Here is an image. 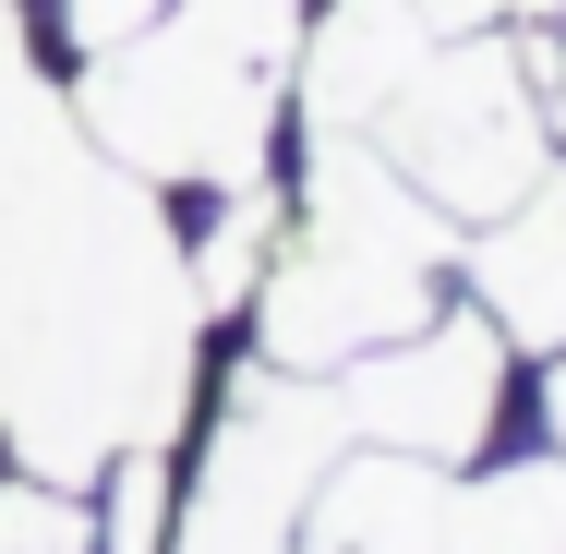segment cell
Wrapping results in <instances>:
<instances>
[{"label":"cell","mask_w":566,"mask_h":554,"mask_svg":"<svg viewBox=\"0 0 566 554\" xmlns=\"http://www.w3.org/2000/svg\"><path fill=\"white\" fill-rule=\"evenodd\" d=\"M193 253L36 73L0 0V435L36 482H109V458L181 435L193 398Z\"/></svg>","instance_id":"1"},{"label":"cell","mask_w":566,"mask_h":554,"mask_svg":"<svg viewBox=\"0 0 566 554\" xmlns=\"http://www.w3.org/2000/svg\"><path fill=\"white\" fill-rule=\"evenodd\" d=\"M458 278V218L374 145V133H302V194L277 229V265L253 278V337L277 374H349L361 349L434 326Z\"/></svg>","instance_id":"2"},{"label":"cell","mask_w":566,"mask_h":554,"mask_svg":"<svg viewBox=\"0 0 566 554\" xmlns=\"http://www.w3.org/2000/svg\"><path fill=\"white\" fill-rule=\"evenodd\" d=\"M302 12L314 0H169L120 49L73 61V121L157 194H241L277 169Z\"/></svg>","instance_id":"3"},{"label":"cell","mask_w":566,"mask_h":554,"mask_svg":"<svg viewBox=\"0 0 566 554\" xmlns=\"http://www.w3.org/2000/svg\"><path fill=\"white\" fill-rule=\"evenodd\" d=\"M374 145L447 206L458 229L506 218L555 169V109H543V24H482L434 36L422 73L374 109Z\"/></svg>","instance_id":"4"},{"label":"cell","mask_w":566,"mask_h":554,"mask_svg":"<svg viewBox=\"0 0 566 554\" xmlns=\"http://www.w3.org/2000/svg\"><path fill=\"white\" fill-rule=\"evenodd\" d=\"M338 398H349V446H398V458L458 470V458H482L494 410H506V337H494L482 302L470 314H434V326L361 349L338 374Z\"/></svg>","instance_id":"5"},{"label":"cell","mask_w":566,"mask_h":554,"mask_svg":"<svg viewBox=\"0 0 566 554\" xmlns=\"http://www.w3.org/2000/svg\"><path fill=\"white\" fill-rule=\"evenodd\" d=\"M290 554H458V470L398 458V446H349L314 482Z\"/></svg>","instance_id":"6"},{"label":"cell","mask_w":566,"mask_h":554,"mask_svg":"<svg viewBox=\"0 0 566 554\" xmlns=\"http://www.w3.org/2000/svg\"><path fill=\"white\" fill-rule=\"evenodd\" d=\"M458 278H470V302L494 314L506 349H566V157L506 206V218L458 229Z\"/></svg>","instance_id":"7"},{"label":"cell","mask_w":566,"mask_h":554,"mask_svg":"<svg viewBox=\"0 0 566 554\" xmlns=\"http://www.w3.org/2000/svg\"><path fill=\"white\" fill-rule=\"evenodd\" d=\"M277 229H290L277 169H265V181H241V194H218V229L193 241V302H206V314H241V302H253V278L277 265Z\"/></svg>","instance_id":"8"},{"label":"cell","mask_w":566,"mask_h":554,"mask_svg":"<svg viewBox=\"0 0 566 554\" xmlns=\"http://www.w3.org/2000/svg\"><path fill=\"white\" fill-rule=\"evenodd\" d=\"M0 554H97V506H73V482H0Z\"/></svg>","instance_id":"9"},{"label":"cell","mask_w":566,"mask_h":554,"mask_svg":"<svg viewBox=\"0 0 566 554\" xmlns=\"http://www.w3.org/2000/svg\"><path fill=\"white\" fill-rule=\"evenodd\" d=\"M157 12H169V0H61V49L97 61V49H120L133 24H157Z\"/></svg>","instance_id":"10"},{"label":"cell","mask_w":566,"mask_h":554,"mask_svg":"<svg viewBox=\"0 0 566 554\" xmlns=\"http://www.w3.org/2000/svg\"><path fill=\"white\" fill-rule=\"evenodd\" d=\"M543 446H566V349L543 362Z\"/></svg>","instance_id":"11"},{"label":"cell","mask_w":566,"mask_h":554,"mask_svg":"<svg viewBox=\"0 0 566 554\" xmlns=\"http://www.w3.org/2000/svg\"><path fill=\"white\" fill-rule=\"evenodd\" d=\"M506 24H566V0H506Z\"/></svg>","instance_id":"12"}]
</instances>
